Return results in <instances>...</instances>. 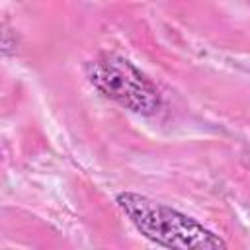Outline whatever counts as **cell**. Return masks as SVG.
<instances>
[{
    "mask_svg": "<svg viewBox=\"0 0 250 250\" xmlns=\"http://www.w3.org/2000/svg\"><path fill=\"white\" fill-rule=\"evenodd\" d=\"M117 207L131 225L150 242L178 250H221L227 240L193 217L137 191H121Z\"/></svg>",
    "mask_w": 250,
    "mask_h": 250,
    "instance_id": "cell-1",
    "label": "cell"
},
{
    "mask_svg": "<svg viewBox=\"0 0 250 250\" xmlns=\"http://www.w3.org/2000/svg\"><path fill=\"white\" fill-rule=\"evenodd\" d=\"M90 84L107 100L137 115H154L162 105L156 84L129 59L117 53H100L86 64Z\"/></svg>",
    "mask_w": 250,
    "mask_h": 250,
    "instance_id": "cell-2",
    "label": "cell"
}]
</instances>
